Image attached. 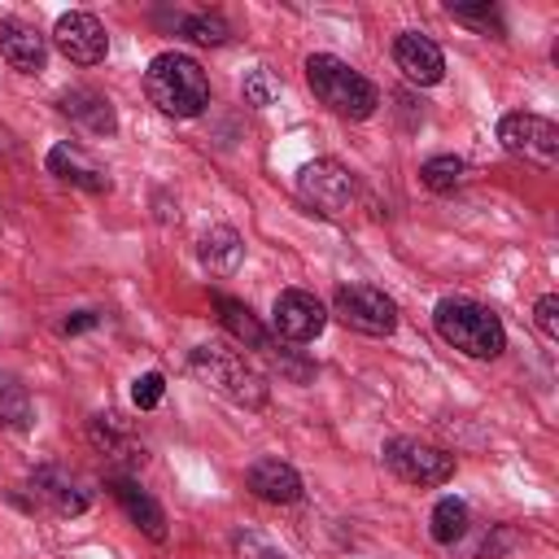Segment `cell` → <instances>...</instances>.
Segmentation results:
<instances>
[{
    "label": "cell",
    "instance_id": "12",
    "mask_svg": "<svg viewBox=\"0 0 559 559\" xmlns=\"http://www.w3.org/2000/svg\"><path fill=\"white\" fill-rule=\"evenodd\" d=\"M393 61H397V70H402L411 83H419V87H432V83L445 79V52H441L428 35H419V31H402V35L393 39Z\"/></svg>",
    "mask_w": 559,
    "mask_h": 559
},
{
    "label": "cell",
    "instance_id": "7",
    "mask_svg": "<svg viewBox=\"0 0 559 559\" xmlns=\"http://www.w3.org/2000/svg\"><path fill=\"white\" fill-rule=\"evenodd\" d=\"M384 467L406 485L432 489V485H445L454 476V454H445L441 445L415 441V437H389L384 441Z\"/></svg>",
    "mask_w": 559,
    "mask_h": 559
},
{
    "label": "cell",
    "instance_id": "24",
    "mask_svg": "<svg viewBox=\"0 0 559 559\" xmlns=\"http://www.w3.org/2000/svg\"><path fill=\"white\" fill-rule=\"evenodd\" d=\"M450 17L454 22H467V26H476V31H493V35H502V17H498V9L493 4H450Z\"/></svg>",
    "mask_w": 559,
    "mask_h": 559
},
{
    "label": "cell",
    "instance_id": "4",
    "mask_svg": "<svg viewBox=\"0 0 559 559\" xmlns=\"http://www.w3.org/2000/svg\"><path fill=\"white\" fill-rule=\"evenodd\" d=\"M188 367H192V376L201 380V384H210L214 393H223L227 402H236V406H249V411H258L262 402H266V380L236 354V349H218V345H197L192 349V358H188Z\"/></svg>",
    "mask_w": 559,
    "mask_h": 559
},
{
    "label": "cell",
    "instance_id": "21",
    "mask_svg": "<svg viewBox=\"0 0 559 559\" xmlns=\"http://www.w3.org/2000/svg\"><path fill=\"white\" fill-rule=\"evenodd\" d=\"M0 424L13 432H26L35 424V402H31L26 384H17L13 376H0Z\"/></svg>",
    "mask_w": 559,
    "mask_h": 559
},
{
    "label": "cell",
    "instance_id": "23",
    "mask_svg": "<svg viewBox=\"0 0 559 559\" xmlns=\"http://www.w3.org/2000/svg\"><path fill=\"white\" fill-rule=\"evenodd\" d=\"M175 22H179V35H188L192 44H227V35H231L218 13H183Z\"/></svg>",
    "mask_w": 559,
    "mask_h": 559
},
{
    "label": "cell",
    "instance_id": "25",
    "mask_svg": "<svg viewBox=\"0 0 559 559\" xmlns=\"http://www.w3.org/2000/svg\"><path fill=\"white\" fill-rule=\"evenodd\" d=\"M275 96H280V83L271 79V70H266V66H258V70H249V74H245V100H249L253 109H266Z\"/></svg>",
    "mask_w": 559,
    "mask_h": 559
},
{
    "label": "cell",
    "instance_id": "3",
    "mask_svg": "<svg viewBox=\"0 0 559 559\" xmlns=\"http://www.w3.org/2000/svg\"><path fill=\"white\" fill-rule=\"evenodd\" d=\"M306 83H310L314 100L328 105V109L341 114V118L362 122V118H371V114L380 109L376 83H371L367 74H358L349 61L332 57V52H310V57H306Z\"/></svg>",
    "mask_w": 559,
    "mask_h": 559
},
{
    "label": "cell",
    "instance_id": "18",
    "mask_svg": "<svg viewBox=\"0 0 559 559\" xmlns=\"http://www.w3.org/2000/svg\"><path fill=\"white\" fill-rule=\"evenodd\" d=\"M214 310H218L223 328H227L240 345H249V349H266V354H271V336H266V328L258 323V314H253L245 301H236V297L218 293V297H214Z\"/></svg>",
    "mask_w": 559,
    "mask_h": 559
},
{
    "label": "cell",
    "instance_id": "5",
    "mask_svg": "<svg viewBox=\"0 0 559 559\" xmlns=\"http://www.w3.org/2000/svg\"><path fill=\"white\" fill-rule=\"evenodd\" d=\"M297 197L306 205H314L319 214H328V218H345L354 210L358 183H354L349 166H341L332 157H314L297 170Z\"/></svg>",
    "mask_w": 559,
    "mask_h": 559
},
{
    "label": "cell",
    "instance_id": "26",
    "mask_svg": "<svg viewBox=\"0 0 559 559\" xmlns=\"http://www.w3.org/2000/svg\"><path fill=\"white\" fill-rule=\"evenodd\" d=\"M162 393H166V376H162V371H144V376L131 380V402H135L140 411H153V406L162 402Z\"/></svg>",
    "mask_w": 559,
    "mask_h": 559
},
{
    "label": "cell",
    "instance_id": "2",
    "mask_svg": "<svg viewBox=\"0 0 559 559\" xmlns=\"http://www.w3.org/2000/svg\"><path fill=\"white\" fill-rule=\"evenodd\" d=\"M432 328L450 349H459L467 358H498L507 349L502 319L472 297H441L432 306Z\"/></svg>",
    "mask_w": 559,
    "mask_h": 559
},
{
    "label": "cell",
    "instance_id": "8",
    "mask_svg": "<svg viewBox=\"0 0 559 559\" xmlns=\"http://www.w3.org/2000/svg\"><path fill=\"white\" fill-rule=\"evenodd\" d=\"M498 140L511 157H524L533 166H555L559 162V127L542 114H507L498 122Z\"/></svg>",
    "mask_w": 559,
    "mask_h": 559
},
{
    "label": "cell",
    "instance_id": "28",
    "mask_svg": "<svg viewBox=\"0 0 559 559\" xmlns=\"http://www.w3.org/2000/svg\"><path fill=\"white\" fill-rule=\"evenodd\" d=\"M236 559H288L284 550H275L266 537H258V533H240L236 537Z\"/></svg>",
    "mask_w": 559,
    "mask_h": 559
},
{
    "label": "cell",
    "instance_id": "11",
    "mask_svg": "<svg viewBox=\"0 0 559 559\" xmlns=\"http://www.w3.org/2000/svg\"><path fill=\"white\" fill-rule=\"evenodd\" d=\"M31 493H35V502H44L57 515H83L87 502H92L83 480L74 472H66V467H52V463L31 472Z\"/></svg>",
    "mask_w": 559,
    "mask_h": 559
},
{
    "label": "cell",
    "instance_id": "6",
    "mask_svg": "<svg viewBox=\"0 0 559 559\" xmlns=\"http://www.w3.org/2000/svg\"><path fill=\"white\" fill-rule=\"evenodd\" d=\"M332 314L362 336H389L397 328V301L376 284H341L332 297Z\"/></svg>",
    "mask_w": 559,
    "mask_h": 559
},
{
    "label": "cell",
    "instance_id": "22",
    "mask_svg": "<svg viewBox=\"0 0 559 559\" xmlns=\"http://www.w3.org/2000/svg\"><path fill=\"white\" fill-rule=\"evenodd\" d=\"M419 179H424V188H432V192H454V188L463 183V162H459L454 153H437V157H428V162L419 166Z\"/></svg>",
    "mask_w": 559,
    "mask_h": 559
},
{
    "label": "cell",
    "instance_id": "17",
    "mask_svg": "<svg viewBox=\"0 0 559 559\" xmlns=\"http://www.w3.org/2000/svg\"><path fill=\"white\" fill-rule=\"evenodd\" d=\"M61 114H66L70 122H79L83 131H92V135H114V131H118L114 105H109L100 92H92V87H70V92H61Z\"/></svg>",
    "mask_w": 559,
    "mask_h": 559
},
{
    "label": "cell",
    "instance_id": "9",
    "mask_svg": "<svg viewBox=\"0 0 559 559\" xmlns=\"http://www.w3.org/2000/svg\"><path fill=\"white\" fill-rule=\"evenodd\" d=\"M271 328H275V336H284V341H293V345H306V341H314V336L328 328V310H323V301H319L314 293H306V288H284V293L275 297Z\"/></svg>",
    "mask_w": 559,
    "mask_h": 559
},
{
    "label": "cell",
    "instance_id": "19",
    "mask_svg": "<svg viewBox=\"0 0 559 559\" xmlns=\"http://www.w3.org/2000/svg\"><path fill=\"white\" fill-rule=\"evenodd\" d=\"M240 258H245V245H240V236L231 227H210L201 236V266L210 275H231L240 266Z\"/></svg>",
    "mask_w": 559,
    "mask_h": 559
},
{
    "label": "cell",
    "instance_id": "14",
    "mask_svg": "<svg viewBox=\"0 0 559 559\" xmlns=\"http://www.w3.org/2000/svg\"><path fill=\"white\" fill-rule=\"evenodd\" d=\"M0 57H4L17 74H39L44 61H48V44H44V35H39L31 22L4 17V22H0Z\"/></svg>",
    "mask_w": 559,
    "mask_h": 559
},
{
    "label": "cell",
    "instance_id": "10",
    "mask_svg": "<svg viewBox=\"0 0 559 559\" xmlns=\"http://www.w3.org/2000/svg\"><path fill=\"white\" fill-rule=\"evenodd\" d=\"M52 44H57V52H61L66 61H74V66H96V61H105V52H109V35H105L100 17H92V13H83V9L57 17Z\"/></svg>",
    "mask_w": 559,
    "mask_h": 559
},
{
    "label": "cell",
    "instance_id": "29",
    "mask_svg": "<svg viewBox=\"0 0 559 559\" xmlns=\"http://www.w3.org/2000/svg\"><path fill=\"white\" fill-rule=\"evenodd\" d=\"M100 323V314L96 310H74L70 319H61V336H74V332H87V328H96Z\"/></svg>",
    "mask_w": 559,
    "mask_h": 559
},
{
    "label": "cell",
    "instance_id": "1",
    "mask_svg": "<svg viewBox=\"0 0 559 559\" xmlns=\"http://www.w3.org/2000/svg\"><path fill=\"white\" fill-rule=\"evenodd\" d=\"M144 92L166 118H197L210 105V79L188 52H157L144 70Z\"/></svg>",
    "mask_w": 559,
    "mask_h": 559
},
{
    "label": "cell",
    "instance_id": "20",
    "mask_svg": "<svg viewBox=\"0 0 559 559\" xmlns=\"http://www.w3.org/2000/svg\"><path fill=\"white\" fill-rule=\"evenodd\" d=\"M467 524H472V511H467L463 498H441V502L432 507V515H428V533H432L437 546L463 542V537H467Z\"/></svg>",
    "mask_w": 559,
    "mask_h": 559
},
{
    "label": "cell",
    "instance_id": "27",
    "mask_svg": "<svg viewBox=\"0 0 559 559\" xmlns=\"http://www.w3.org/2000/svg\"><path fill=\"white\" fill-rule=\"evenodd\" d=\"M533 319H537V328H542V336H546V341H559V297H555V293L537 297Z\"/></svg>",
    "mask_w": 559,
    "mask_h": 559
},
{
    "label": "cell",
    "instance_id": "13",
    "mask_svg": "<svg viewBox=\"0 0 559 559\" xmlns=\"http://www.w3.org/2000/svg\"><path fill=\"white\" fill-rule=\"evenodd\" d=\"M48 170L70 183V188H83V192H109V170L79 144H52L48 148Z\"/></svg>",
    "mask_w": 559,
    "mask_h": 559
},
{
    "label": "cell",
    "instance_id": "16",
    "mask_svg": "<svg viewBox=\"0 0 559 559\" xmlns=\"http://www.w3.org/2000/svg\"><path fill=\"white\" fill-rule=\"evenodd\" d=\"M109 493L118 498V507L127 511V520H131L144 537L166 542V511L153 502V493H144L131 476H109Z\"/></svg>",
    "mask_w": 559,
    "mask_h": 559
},
{
    "label": "cell",
    "instance_id": "15",
    "mask_svg": "<svg viewBox=\"0 0 559 559\" xmlns=\"http://www.w3.org/2000/svg\"><path fill=\"white\" fill-rule=\"evenodd\" d=\"M245 485H249L253 498L275 502V507H288V502L301 498V476H297V467L284 463V459H258V463L245 472Z\"/></svg>",
    "mask_w": 559,
    "mask_h": 559
}]
</instances>
